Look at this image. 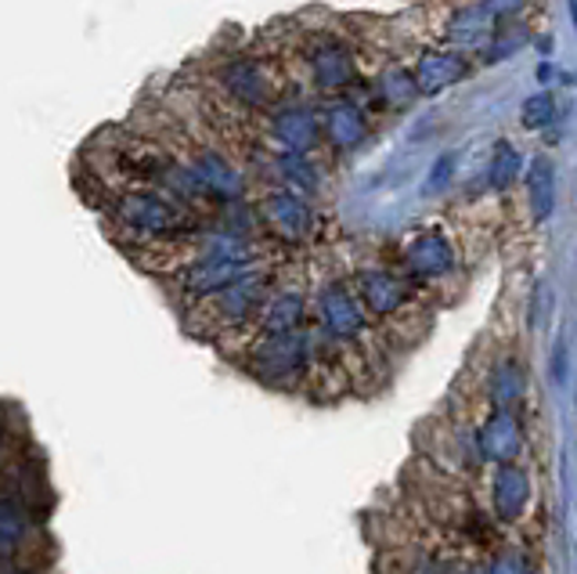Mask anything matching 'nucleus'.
Wrapping results in <instances>:
<instances>
[{
  "label": "nucleus",
  "instance_id": "a878e982",
  "mask_svg": "<svg viewBox=\"0 0 577 574\" xmlns=\"http://www.w3.org/2000/svg\"><path fill=\"white\" fill-rule=\"evenodd\" d=\"M524 4L527 0H484V8L491 19H513V15H520V11H524Z\"/></svg>",
  "mask_w": 577,
  "mask_h": 574
},
{
  "label": "nucleus",
  "instance_id": "6e6552de",
  "mask_svg": "<svg viewBox=\"0 0 577 574\" xmlns=\"http://www.w3.org/2000/svg\"><path fill=\"white\" fill-rule=\"evenodd\" d=\"M455 271V246L444 231H422L405 246V279L408 282H437Z\"/></svg>",
  "mask_w": 577,
  "mask_h": 574
},
{
  "label": "nucleus",
  "instance_id": "c85d7f7f",
  "mask_svg": "<svg viewBox=\"0 0 577 574\" xmlns=\"http://www.w3.org/2000/svg\"><path fill=\"white\" fill-rule=\"evenodd\" d=\"M411 574H451V571H448V564H441V560H422Z\"/></svg>",
  "mask_w": 577,
  "mask_h": 574
},
{
  "label": "nucleus",
  "instance_id": "7ed1b4c3",
  "mask_svg": "<svg viewBox=\"0 0 577 574\" xmlns=\"http://www.w3.org/2000/svg\"><path fill=\"white\" fill-rule=\"evenodd\" d=\"M199 300H202L206 319L217 322L221 330H231V325H242L245 319H253V314L264 307L267 275L264 271H253V275H245L239 282L224 285V290H217L210 296H199Z\"/></svg>",
  "mask_w": 577,
  "mask_h": 574
},
{
  "label": "nucleus",
  "instance_id": "4be33fe9",
  "mask_svg": "<svg viewBox=\"0 0 577 574\" xmlns=\"http://www.w3.org/2000/svg\"><path fill=\"white\" fill-rule=\"evenodd\" d=\"M25 528H30V521H25L22 505L11 499H0V550H11V545L25 535Z\"/></svg>",
  "mask_w": 577,
  "mask_h": 574
},
{
  "label": "nucleus",
  "instance_id": "f257e3e1",
  "mask_svg": "<svg viewBox=\"0 0 577 574\" xmlns=\"http://www.w3.org/2000/svg\"><path fill=\"white\" fill-rule=\"evenodd\" d=\"M113 217L119 228H127L141 242H177L188 236H199V221L188 213L185 202L159 188H123L113 199Z\"/></svg>",
  "mask_w": 577,
  "mask_h": 574
},
{
  "label": "nucleus",
  "instance_id": "9b49d317",
  "mask_svg": "<svg viewBox=\"0 0 577 574\" xmlns=\"http://www.w3.org/2000/svg\"><path fill=\"white\" fill-rule=\"evenodd\" d=\"M307 65H311L314 84H318L322 91H343V87H350L354 76H357L350 48L336 36L314 40V44L307 48Z\"/></svg>",
  "mask_w": 577,
  "mask_h": 574
},
{
  "label": "nucleus",
  "instance_id": "39448f33",
  "mask_svg": "<svg viewBox=\"0 0 577 574\" xmlns=\"http://www.w3.org/2000/svg\"><path fill=\"white\" fill-rule=\"evenodd\" d=\"M318 319L325 336L339 340V344H350V340L365 336L368 330V311L361 307V300H357L347 282H328L318 293Z\"/></svg>",
  "mask_w": 577,
  "mask_h": 574
},
{
  "label": "nucleus",
  "instance_id": "412c9836",
  "mask_svg": "<svg viewBox=\"0 0 577 574\" xmlns=\"http://www.w3.org/2000/svg\"><path fill=\"white\" fill-rule=\"evenodd\" d=\"M379 102L390 108H405L411 98H416V80H411V70H390L387 76L379 80Z\"/></svg>",
  "mask_w": 577,
  "mask_h": 574
},
{
  "label": "nucleus",
  "instance_id": "4468645a",
  "mask_svg": "<svg viewBox=\"0 0 577 574\" xmlns=\"http://www.w3.org/2000/svg\"><path fill=\"white\" fill-rule=\"evenodd\" d=\"M491 502L502 521H520L531 502V473L516 462H499L491 481Z\"/></svg>",
  "mask_w": 577,
  "mask_h": 574
},
{
  "label": "nucleus",
  "instance_id": "dca6fc26",
  "mask_svg": "<svg viewBox=\"0 0 577 574\" xmlns=\"http://www.w3.org/2000/svg\"><path fill=\"white\" fill-rule=\"evenodd\" d=\"M524 185H527V207H531V217H534L538 225H545L548 217L556 213V202H559V170H556V163L545 159V156L531 159Z\"/></svg>",
  "mask_w": 577,
  "mask_h": 574
},
{
  "label": "nucleus",
  "instance_id": "423d86ee",
  "mask_svg": "<svg viewBox=\"0 0 577 574\" xmlns=\"http://www.w3.org/2000/svg\"><path fill=\"white\" fill-rule=\"evenodd\" d=\"M260 225L285 242H304L318 221H314L307 196H296L288 188H274L260 199Z\"/></svg>",
  "mask_w": 577,
  "mask_h": 574
},
{
  "label": "nucleus",
  "instance_id": "6ab92c4d",
  "mask_svg": "<svg viewBox=\"0 0 577 574\" xmlns=\"http://www.w3.org/2000/svg\"><path fill=\"white\" fill-rule=\"evenodd\" d=\"M520 170H524V156L516 153V148L510 145V142H499L494 145V156H491V170H487V177H491V188H510L516 177H520Z\"/></svg>",
  "mask_w": 577,
  "mask_h": 574
},
{
  "label": "nucleus",
  "instance_id": "20e7f679",
  "mask_svg": "<svg viewBox=\"0 0 577 574\" xmlns=\"http://www.w3.org/2000/svg\"><path fill=\"white\" fill-rule=\"evenodd\" d=\"M185 167L191 170V177H196L206 196H210V202H239V199H245V191H250L245 174L224 153H217L210 145L191 148Z\"/></svg>",
  "mask_w": 577,
  "mask_h": 574
},
{
  "label": "nucleus",
  "instance_id": "2eb2a0df",
  "mask_svg": "<svg viewBox=\"0 0 577 574\" xmlns=\"http://www.w3.org/2000/svg\"><path fill=\"white\" fill-rule=\"evenodd\" d=\"M476 448H480V459H491V462H513L524 448V434H520V419L513 413L499 408L484 427L476 434Z\"/></svg>",
  "mask_w": 577,
  "mask_h": 574
},
{
  "label": "nucleus",
  "instance_id": "1a4fd4ad",
  "mask_svg": "<svg viewBox=\"0 0 577 574\" xmlns=\"http://www.w3.org/2000/svg\"><path fill=\"white\" fill-rule=\"evenodd\" d=\"M267 127H271V142L279 145L282 153H304L307 156L322 138L318 113L304 102H288V105L271 108Z\"/></svg>",
  "mask_w": 577,
  "mask_h": 574
},
{
  "label": "nucleus",
  "instance_id": "a211bd4d",
  "mask_svg": "<svg viewBox=\"0 0 577 574\" xmlns=\"http://www.w3.org/2000/svg\"><path fill=\"white\" fill-rule=\"evenodd\" d=\"M524 394H527V368L513 362V358H505L494 365V373H491V401L505 408V413H513V408L524 401Z\"/></svg>",
  "mask_w": 577,
  "mask_h": 574
},
{
  "label": "nucleus",
  "instance_id": "9d476101",
  "mask_svg": "<svg viewBox=\"0 0 577 574\" xmlns=\"http://www.w3.org/2000/svg\"><path fill=\"white\" fill-rule=\"evenodd\" d=\"M318 131H322V138L339 148V153H350V148H361L368 142V113L357 102H347V98H336V102H328L322 108V116H318Z\"/></svg>",
  "mask_w": 577,
  "mask_h": 574
},
{
  "label": "nucleus",
  "instance_id": "0eeeda50",
  "mask_svg": "<svg viewBox=\"0 0 577 574\" xmlns=\"http://www.w3.org/2000/svg\"><path fill=\"white\" fill-rule=\"evenodd\" d=\"M354 293L368 314L390 319V314H401L408 307L411 285H408V279L394 275V271H387V268H361L354 275Z\"/></svg>",
  "mask_w": 577,
  "mask_h": 574
},
{
  "label": "nucleus",
  "instance_id": "b1692460",
  "mask_svg": "<svg viewBox=\"0 0 577 574\" xmlns=\"http://www.w3.org/2000/svg\"><path fill=\"white\" fill-rule=\"evenodd\" d=\"M451 174H455V156H441L433 163V170H430V177H426V196H433V191H444L448 188V181H451Z\"/></svg>",
  "mask_w": 577,
  "mask_h": 574
},
{
  "label": "nucleus",
  "instance_id": "f8f14e48",
  "mask_svg": "<svg viewBox=\"0 0 577 574\" xmlns=\"http://www.w3.org/2000/svg\"><path fill=\"white\" fill-rule=\"evenodd\" d=\"M221 84L228 91L231 102H239L245 108H271V84L267 73L260 70L253 59H231L221 65Z\"/></svg>",
  "mask_w": 577,
  "mask_h": 574
},
{
  "label": "nucleus",
  "instance_id": "f03ea898",
  "mask_svg": "<svg viewBox=\"0 0 577 574\" xmlns=\"http://www.w3.org/2000/svg\"><path fill=\"white\" fill-rule=\"evenodd\" d=\"M314 336L304 330L293 333H260V340L250 351V365L260 379L267 383H288L296 376H304L307 368L314 365Z\"/></svg>",
  "mask_w": 577,
  "mask_h": 574
},
{
  "label": "nucleus",
  "instance_id": "bb28decb",
  "mask_svg": "<svg viewBox=\"0 0 577 574\" xmlns=\"http://www.w3.org/2000/svg\"><path fill=\"white\" fill-rule=\"evenodd\" d=\"M487 574H527V564H524V560H520L516 553H505V556L494 560Z\"/></svg>",
  "mask_w": 577,
  "mask_h": 574
},
{
  "label": "nucleus",
  "instance_id": "5701e85b",
  "mask_svg": "<svg viewBox=\"0 0 577 574\" xmlns=\"http://www.w3.org/2000/svg\"><path fill=\"white\" fill-rule=\"evenodd\" d=\"M556 113H559V108H556L553 94H534V98H527L524 108H520V119H524V127L542 131V127H553Z\"/></svg>",
  "mask_w": 577,
  "mask_h": 574
},
{
  "label": "nucleus",
  "instance_id": "c756f323",
  "mask_svg": "<svg viewBox=\"0 0 577 574\" xmlns=\"http://www.w3.org/2000/svg\"><path fill=\"white\" fill-rule=\"evenodd\" d=\"M470 574H473V571H470Z\"/></svg>",
  "mask_w": 577,
  "mask_h": 574
},
{
  "label": "nucleus",
  "instance_id": "ddd939ff",
  "mask_svg": "<svg viewBox=\"0 0 577 574\" xmlns=\"http://www.w3.org/2000/svg\"><path fill=\"white\" fill-rule=\"evenodd\" d=\"M465 73H470V62H465L462 51H422L416 70H411V80H416L419 94H441L455 87Z\"/></svg>",
  "mask_w": 577,
  "mask_h": 574
},
{
  "label": "nucleus",
  "instance_id": "393cba45",
  "mask_svg": "<svg viewBox=\"0 0 577 574\" xmlns=\"http://www.w3.org/2000/svg\"><path fill=\"white\" fill-rule=\"evenodd\" d=\"M553 304H556V290L548 282H538V290L531 296V325H542Z\"/></svg>",
  "mask_w": 577,
  "mask_h": 574
},
{
  "label": "nucleus",
  "instance_id": "f3484780",
  "mask_svg": "<svg viewBox=\"0 0 577 574\" xmlns=\"http://www.w3.org/2000/svg\"><path fill=\"white\" fill-rule=\"evenodd\" d=\"M307 319V300L296 290L267 293L264 307H260V333H293Z\"/></svg>",
  "mask_w": 577,
  "mask_h": 574
},
{
  "label": "nucleus",
  "instance_id": "cd10ccee",
  "mask_svg": "<svg viewBox=\"0 0 577 574\" xmlns=\"http://www.w3.org/2000/svg\"><path fill=\"white\" fill-rule=\"evenodd\" d=\"M570 358H567V344H556V358H553V379L556 383H567V365Z\"/></svg>",
  "mask_w": 577,
  "mask_h": 574
},
{
  "label": "nucleus",
  "instance_id": "aec40b11",
  "mask_svg": "<svg viewBox=\"0 0 577 574\" xmlns=\"http://www.w3.org/2000/svg\"><path fill=\"white\" fill-rule=\"evenodd\" d=\"M491 15L484 8H473V11H465V15H459L455 22L448 25V36L455 40V44H462V48H473V44H480V40L487 36V30H491Z\"/></svg>",
  "mask_w": 577,
  "mask_h": 574
}]
</instances>
